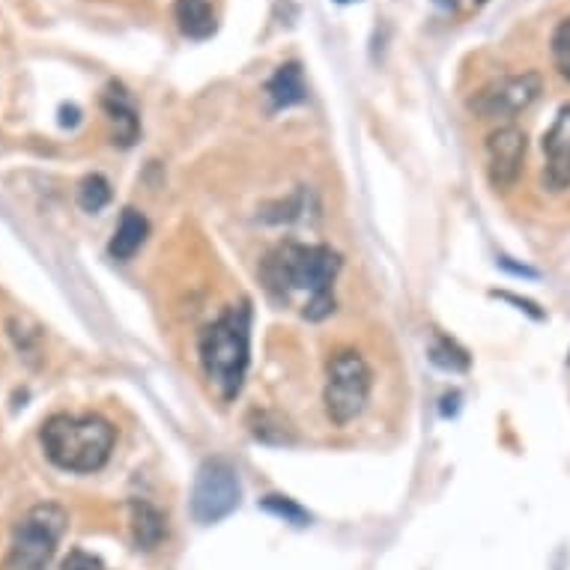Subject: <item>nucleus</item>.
<instances>
[{"label": "nucleus", "mask_w": 570, "mask_h": 570, "mask_svg": "<svg viewBox=\"0 0 570 570\" xmlns=\"http://www.w3.org/2000/svg\"><path fill=\"white\" fill-rule=\"evenodd\" d=\"M341 272V254L328 245L281 243L263 261V281L275 296L291 299L293 293H308L302 317L311 323L326 320L335 311V284Z\"/></svg>", "instance_id": "f257e3e1"}, {"label": "nucleus", "mask_w": 570, "mask_h": 570, "mask_svg": "<svg viewBox=\"0 0 570 570\" xmlns=\"http://www.w3.org/2000/svg\"><path fill=\"white\" fill-rule=\"evenodd\" d=\"M200 367L209 385L225 403L236 401L245 385L248 362H252V311L248 305L227 308L216 323L200 332L197 341Z\"/></svg>", "instance_id": "f03ea898"}, {"label": "nucleus", "mask_w": 570, "mask_h": 570, "mask_svg": "<svg viewBox=\"0 0 570 570\" xmlns=\"http://www.w3.org/2000/svg\"><path fill=\"white\" fill-rule=\"evenodd\" d=\"M39 442L46 458L63 472H78V475H90L111 460L114 433L111 421L102 415H69V412H57L42 424Z\"/></svg>", "instance_id": "7ed1b4c3"}, {"label": "nucleus", "mask_w": 570, "mask_h": 570, "mask_svg": "<svg viewBox=\"0 0 570 570\" xmlns=\"http://www.w3.org/2000/svg\"><path fill=\"white\" fill-rule=\"evenodd\" d=\"M69 514L55 502L33 505L12 529L10 550L3 559V570H48L55 561L57 543L63 538Z\"/></svg>", "instance_id": "20e7f679"}, {"label": "nucleus", "mask_w": 570, "mask_h": 570, "mask_svg": "<svg viewBox=\"0 0 570 570\" xmlns=\"http://www.w3.org/2000/svg\"><path fill=\"white\" fill-rule=\"evenodd\" d=\"M371 385H374V376H371V367L362 358V353H355V350H337L328 358L326 392H323L328 421L335 428L353 424L367 410Z\"/></svg>", "instance_id": "39448f33"}, {"label": "nucleus", "mask_w": 570, "mask_h": 570, "mask_svg": "<svg viewBox=\"0 0 570 570\" xmlns=\"http://www.w3.org/2000/svg\"><path fill=\"white\" fill-rule=\"evenodd\" d=\"M239 499H243V484L230 460L213 458L197 469L195 490H191V517L197 523H222L239 508Z\"/></svg>", "instance_id": "423d86ee"}, {"label": "nucleus", "mask_w": 570, "mask_h": 570, "mask_svg": "<svg viewBox=\"0 0 570 570\" xmlns=\"http://www.w3.org/2000/svg\"><path fill=\"white\" fill-rule=\"evenodd\" d=\"M543 81L538 72H520V76H502L484 85L472 99L469 111L481 120H508L523 114L534 99L541 96Z\"/></svg>", "instance_id": "0eeeda50"}, {"label": "nucleus", "mask_w": 570, "mask_h": 570, "mask_svg": "<svg viewBox=\"0 0 570 570\" xmlns=\"http://www.w3.org/2000/svg\"><path fill=\"white\" fill-rule=\"evenodd\" d=\"M525 131L517 126H499L490 131L487 138V177L493 183V188L508 191L517 186V179L523 174L525 161Z\"/></svg>", "instance_id": "6e6552de"}, {"label": "nucleus", "mask_w": 570, "mask_h": 570, "mask_svg": "<svg viewBox=\"0 0 570 570\" xmlns=\"http://www.w3.org/2000/svg\"><path fill=\"white\" fill-rule=\"evenodd\" d=\"M543 186L550 191H568L570 188V105H564L556 120H552L550 131L543 135Z\"/></svg>", "instance_id": "1a4fd4ad"}, {"label": "nucleus", "mask_w": 570, "mask_h": 570, "mask_svg": "<svg viewBox=\"0 0 570 570\" xmlns=\"http://www.w3.org/2000/svg\"><path fill=\"white\" fill-rule=\"evenodd\" d=\"M129 529L135 547L144 552L159 550L165 538H168V520L159 508L144 502V499H131L129 502Z\"/></svg>", "instance_id": "9d476101"}, {"label": "nucleus", "mask_w": 570, "mask_h": 570, "mask_svg": "<svg viewBox=\"0 0 570 570\" xmlns=\"http://www.w3.org/2000/svg\"><path fill=\"white\" fill-rule=\"evenodd\" d=\"M102 108L114 126V144L131 147V144L138 140L140 120H138V111H135V105H131L129 94H126L120 85H111L102 96Z\"/></svg>", "instance_id": "9b49d317"}, {"label": "nucleus", "mask_w": 570, "mask_h": 570, "mask_svg": "<svg viewBox=\"0 0 570 570\" xmlns=\"http://www.w3.org/2000/svg\"><path fill=\"white\" fill-rule=\"evenodd\" d=\"M266 99L272 111H284L293 105H302L308 99V85L299 63H284L275 69V76L266 81Z\"/></svg>", "instance_id": "f8f14e48"}, {"label": "nucleus", "mask_w": 570, "mask_h": 570, "mask_svg": "<svg viewBox=\"0 0 570 570\" xmlns=\"http://www.w3.org/2000/svg\"><path fill=\"white\" fill-rule=\"evenodd\" d=\"M147 236H150V222H147L144 213H138V209H131L129 206V209H122L120 225L114 230L108 252H111L114 261H131V257L144 248Z\"/></svg>", "instance_id": "ddd939ff"}, {"label": "nucleus", "mask_w": 570, "mask_h": 570, "mask_svg": "<svg viewBox=\"0 0 570 570\" xmlns=\"http://www.w3.org/2000/svg\"><path fill=\"white\" fill-rule=\"evenodd\" d=\"M177 24L183 30V37L188 39H209L216 33V10L213 0H177L174 7Z\"/></svg>", "instance_id": "4468645a"}, {"label": "nucleus", "mask_w": 570, "mask_h": 570, "mask_svg": "<svg viewBox=\"0 0 570 570\" xmlns=\"http://www.w3.org/2000/svg\"><path fill=\"white\" fill-rule=\"evenodd\" d=\"M108 204H111V183L102 174H90V177L81 179V186H78V206L85 213H102Z\"/></svg>", "instance_id": "2eb2a0df"}, {"label": "nucleus", "mask_w": 570, "mask_h": 570, "mask_svg": "<svg viewBox=\"0 0 570 570\" xmlns=\"http://www.w3.org/2000/svg\"><path fill=\"white\" fill-rule=\"evenodd\" d=\"M431 362L442 371H451V374H458V371H466L469 367V353L463 346H458L449 337L436 335V341L431 344Z\"/></svg>", "instance_id": "dca6fc26"}, {"label": "nucleus", "mask_w": 570, "mask_h": 570, "mask_svg": "<svg viewBox=\"0 0 570 570\" xmlns=\"http://www.w3.org/2000/svg\"><path fill=\"white\" fill-rule=\"evenodd\" d=\"M261 508L266 511V514L278 517V520H284V523H291V525H308L311 523L308 511H305L299 502L287 499V495H278V493L266 495V499H261Z\"/></svg>", "instance_id": "f3484780"}, {"label": "nucleus", "mask_w": 570, "mask_h": 570, "mask_svg": "<svg viewBox=\"0 0 570 570\" xmlns=\"http://www.w3.org/2000/svg\"><path fill=\"white\" fill-rule=\"evenodd\" d=\"M552 63L559 69V76L570 81V19H564L552 33Z\"/></svg>", "instance_id": "a211bd4d"}, {"label": "nucleus", "mask_w": 570, "mask_h": 570, "mask_svg": "<svg viewBox=\"0 0 570 570\" xmlns=\"http://www.w3.org/2000/svg\"><path fill=\"white\" fill-rule=\"evenodd\" d=\"M63 570H108L102 564V559H96L90 552L85 550H72L63 559Z\"/></svg>", "instance_id": "6ab92c4d"}, {"label": "nucleus", "mask_w": 570, "mask_h": 570, "mask_svg": "<svg viewBox=\"0 0 570 570\" xmlns=\"http://www.w3.org/2000/svg\"><path fill=\"white\" fill-rule=\"evenodd\" d=\"M495 299H505V302H514V305H520V311H525V314H532L534 320H541L543 314L541 311H538V305H534V302H529V299H517V296H511V293H493Z\"/></svg>", "instance_id": "aec40b11"}, {"label": "nucleus", "mask_w": 570, "mask_h": 570, "mask_svg": "<svg viewBox=\"0 0 570 570\" xmlns=\"http://www.w3.org/2000/svg\"><path fill=\"white\" fill-rule=\"evenodd\" d=\"M337 3H355V0H337Z\"/></svg>", "instance_id": "412c9836"}]
</instances>
